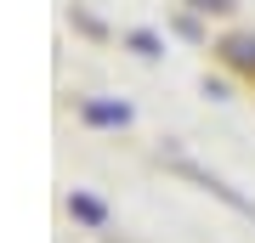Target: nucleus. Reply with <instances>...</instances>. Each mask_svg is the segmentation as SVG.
Instances as JSON below:
<instances>
[{
	"label": "nucleus",
	"mask_w": 255,
	"mask_h": 243,
	"mask_svg": "<svg viewBox=\"0 0 255 243\" xmlns=\"http://www.w3.org/2000/svg\"><path fill=\"white\" fill-rule=\"evenodd\" d=\"M85 119H91V125H125L130 108L125 102H85Z\"/></svg>",
	"instance_id": "f257e3e1"
},
{
	"label": "nucleus",
	"mask_w": 255,
	"mask_h": 243,
	"mask_svg": "<svg viewBox=\"0 0 255 243\" xmlns=\"http://www.w3.org/2000/svg\"><path fill=\"white\" fill-rule=\"evenodd\" d=\"M68 209H74L80 221H91V226H102V221H108V209H102L97 198H85V192H74V198H68Z\"/></svg>",
	"instance_id": "f03ea898"
},
{
	"label": "nucleus",
	"mask_w": 255,
	"mask_h": 243,
	"mask_svg": "<svg viewBox=\"0 0 255 243\" xmlns=\"http://www.w3.org/2000/svg\"><path fill=\"white\" fill-rule=\"evenodd\" d=\"M227 57H233L238 68H255V40H233V45H227Z\"/></svg>",
	"instance_id": "7ed1b4c3"
},
{
	"label": "nucleus",
	"mask_w": 255,
	"mask_h": 243,
	"mask_svg": "<svg viewBox=\"0 0 255 243\" xmlns=\"http://www.w3.org/2000/svg\"><path fill=\"white\" fill-rule=\"evenodd\" d=\"M210 6H216V11H221V6H227V0H210Z\"/></svg>",
	"instance_id": "20e7f679"
}]
</instances>
